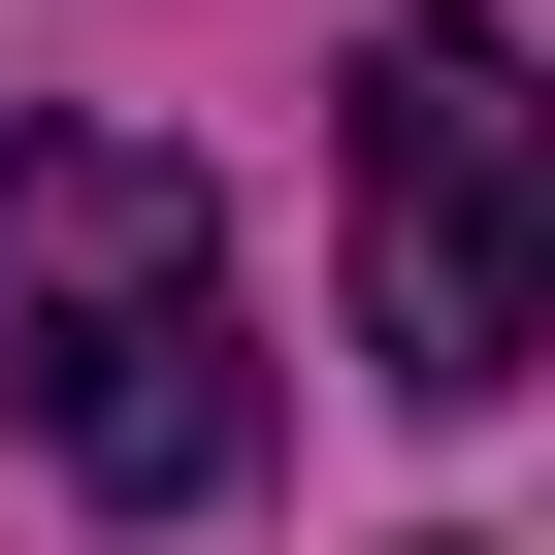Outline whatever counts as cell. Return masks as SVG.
I'll return each instance as SVG.
<instances>
[{
    "label": "cell",
    "instance_id": "obj_1",
    "mask_svg": "<svg viewBox=\"0 0 555 555\" xmlns=\"http://www.w3.org/2000/svg\"><path fill=\"white\" fill-rule=\"evenodd\" d=\"M0 425L99 522H196L261 457V327H229V196L164 131H0Z\"/></svg>",
    "mask_w": 555,
    "mask_h": 555
},
{
    "label": "cell",
    "instance_id": "obj_2",
    "mask_svg": "<svg viewBox=\"0 0 555 555\" xmlns=\"http://www.w3.org/2000/svg\"><path fill=\"white\" fill-rule=\"evenodd\" d=\"M360 360L425 425H490L555 360V99H522L490 0H392L360 34Z\"/></svg>",
    "mask_w": 555,
    "mask_h": 555
}]
</instances>
